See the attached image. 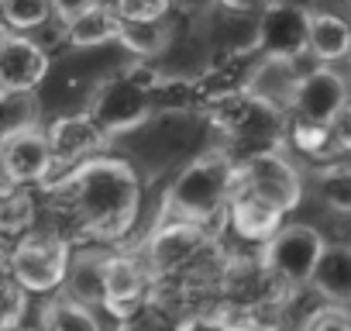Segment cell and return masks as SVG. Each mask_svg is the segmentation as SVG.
<instances>
[{
  "mask_svg": "<svg viewBox=\"0 0 351 331\" xmlns=\"http://www.w3.org/2000/svg\"><path fill=\"white\" fill-rule=\"evenodd\" d=\"M59 190L69 197L83 228L107 242L124 238L141 207L138 173L131 162L110 155H90L80 166H69Z\"/></svg>",
  "mask_w": 351,
  "mask_h": 331,
  "instance_id": "6da1fadb",
  "label": "cell"
},
{
  "mask_svg": "<svg viewBox=\"0 0 351 331\" xmlns=\"http://www.w3.org/2000/svg\"><path fill=\"white\" fill-rule=\"evenodd\" d=\"M238 183H241V170L231 162L228 152H204L169 187L165 214L207 225L231 204V194Z\"/></svg>",
  "mask_w": 351,
  "mask_h": 331,
  "instance_id": "7a4b0ae2",
  "label": "cell"
},
{
  "mask_svg": "<svg viewBox=\"0 0 351 331\" xmlns=\"http://www.w3.org/2000/svg\"><path fill=\"white\" fill-rule=\"evenodd\" d=\"M348 104L344 76L330 69V62H320L306 76H300L293 90V141L306 152H317L324 141H330V121Z\"/></svg>",
  "mask_w": 351,
  "mask_h": 331,
  "instance_id": "3957f363",
  "label": "cell"
},
{
  "mask_svg": "<svg viewBox=\"0 0 351 331\" xmlns=\"http://www.w3.org/2000/svg\"><path fill=\"white\" fill-rule=\"evenodd\" d=\"M69 262H73V255H69L66 238H59L52 231H28L14 245L8 269L32 293H49V290H59L66 283Z\"/></svg>",
  "mask_w": 351,
  "mask_h": 331,
  "instance_id": "277c9868",
  "label": "cell"
},
{
  "mask_svg": "<svg viewBox=\"0 0 351 331\" xmlns=\"http://www.w3.org/2000/svg\"><path fill=\"white\" fill-rule=\"evenodd\" d=\"M90 114L110 138L138 128L152 114V87L141 80V69H124L114 80L100 83L90 100Z\"/></svg>",
  "mask_w": 351,
  "mask_h": 331,
  "instance_id": "5b68a950",
  "label": "cell"
},
{
  "mask_svg": "<svg viewBox=\"0 0 351 331\" xmlns=\"http://www.w3.org/2000/svg\"><path fill=\"white\" fill-rule=\"evenodd\" d=\"M327 242L317 228L310 225H282L276 238L265 242V269L289 283V286H303V283H313V273H317V262L324 255Z\"/></svg>",
  "mask_w": 351,
  "mask_h": 331,
  "instance_id": "8992f818",
  "label": "cell"
},
{
  "mask_svg": "<svg viewBox=\"0 0 351 331\" xmlns=\"http://www.w3.org/2000/svg\"><path fill=\"white\" fill-rule=\"evenodd\" d=\"M0 159H4V187L45 183L49 173L56 170L52 138L38 124L35 128H25V131H14V135H4Z\"/></svg>",
  "mask_w": 351,
  "mask_h": 331,
  "instance_id": "52a82bcc",
  "label": "cell"
},
{
  "mask_svg": "<svg viewBox=\"0 0 351 331\" xmlns=\"http://www.w3.org/2000/svg\"><path fill=\"white\" fill-rule=\"evenodd\" d=\"M241 183L276 201L282 211L300 207V197H303V180L296 173V166L276 148L248 155V162L241 166Z\"/></svg>",
  "mask_w": 351,
  "mask_h": 331,
  "instance_id": "ba28073f",
  "label": "cell"
},
{
  "mask_svg": "<svg viewBox=\"0 0 351 331\" xmlns=\"http://www.w3.org/2000/svg\"><path fill=\"white\" fill-rule=\"evenodd\" d=\"M258 45L269 59H296L310 52V11L293 4H272L262 14Z\"/></svg>",
  "mask_w": 351,
  "mask_h": 331,
  "instance_id": "9c48e42d",
  "label": "cell"
},
{
  "mask_svg": "<svg viewBox=\"0 0 351 331\" xmlns=\"http://www.w3.org/2000/svg\"><path fill=\"white\" fill-rule=\"evenodd\" d=\"M49 76V56L18 28L0 35V90H35Z\"/></svg>",
  "mask_w": 351,
  "mask_h": 331,
  "instance_id": "30bf717a",
  "label": "cell"
},
{
  "mask_svg": "<svg viewBox=\"0 0 351 331\" xmlns=\"http://www.w3.org/2000/svg\"><path fill=\"white\" fill-rule=\"evenodd\" d=\"M49 138L56 148V166L59 170H69V166H80L83 159L97 155L107 145V131L97 124V117L86 114H62L49 124Z\"/></svg>",
  "mask_w": 351,
  "mask_h": 331,
  "instance_id": "8fae6325",
  "label": "cell"
},
{
  "mask_svg": "<svg viewBox=\"0 0 351 331\" xmlns=\"http://www.w3.org/2000/svg\"><path fill=\"white\" fill-rule=\"evenodd\" d=\"M228 218H231V228H234L241 238H248V242H262V245H265L269 238L279 235L286 211H282L276 201L262 197L258 190L238 183L234 194H231V204H228Z\"/></svg>",
  "mask_w": 351,
  "mask_h": 331,
  "instance_id": "7c38bea8",
  "label": "cell"
},
{
  "mask_svg": "<svg viewBox=\"0 0 351 331\" xmlns=\"http://www.w3.org/2000/svg\"><path fill=\"white\" fill-rule=\"evenodd\" d=\"M204 245V225L200 221H183L169 218L158 225V231L148 238V259L155 273H172L183 262H190Z\"/></svg>",
  "mask_w": 351,
  "mask_h": 331,
  "instance_id": "4fadbf2b",
  "label": "cell"
},
{
  "mask_svg": "<svg viewBox=\"0 0 351 331\" xmlns=\"http://www.w3.org/2000/svg\"><path fill=\"white\" fill-rule=\"evenodd\" d=\"M310 286L324 300L351 304V242H334V245L324 249Z\"/></svg>",
  "mask_w": 351,
  "mask_h": 331,
  "instance_id": "5bb4252c",
  "label": "cell"
},
{
  "mask_svg": "<svg viewBox=\"0 0 351 331\" xmlns=\"http://www.w3.org/2000/svg\"><path fill=\"white\" fill-rule=\"evenodd\" d=\"M121 25H124V18L117 14V8H107V4L97 0L86 14H80L76 21L66 25V38L76 49H97L104 42H117L121 38Z\"/></svg>",
  "mask_w": 351,
  "mask_h": 331,
  "instance_id": "9a60e30c",
  "label": "cell"
},
{
  "mask_svg": "<svg viewBox=\"0 0 351 331\" xmlns=\"http://www.w3.org/2000/svg\"><path fill=\"white\" fill-rule=\"evenodd\" d=\"M107 307L124 310L145 297V269L131 255H107Z\"/></svg>",
  "mask_w": 351,
  "mask_h": 331,
  "instance_id": "2e32d148",
  "label": "cell"
},
{
  "mask_svg": "<svg viewBox=\"0 0 351 331\" xmlns=\"http://www.w3.org/2000/svg\"><path fill=\"white\" fill-rule=\"evenodd\" d=\"M351 52V25L337 14H320L310 11V56L320 62H337L348 59Z\"/></svg>",
  "mask_w": 351,
  "mask_h": 331,
  "instance_id": "e0dca14e",
  "label": "cell"
},
{
  "mask_svg": "<svg viewBox=\"0 0 351 331\" xmlns=\"http://www.w3.org/2000/svg\"><path fill=\"white\" fill-rule=\"evenodd\" d=\"M104 269H107V255L86 252V255L73 259L69 262V276H66L69 293L80 297L83 304H90V307L107 304V276H104Z\"/></svg>",
  "mask_w": 351,
  "mask_h": 331,
  "instance_id": "ac0fdd59",
  "label": "cell"
},
{
  "mask_svg": "<svg viewBox=\"0 0 351 331\" xmlns=\"http://www.w3.org/2000/svg\"><path fill=\"white\" fill-rule=\"evenodd\" d=\"M38 324L49 331H93L100 328V321L93 317L90 304H83L80 297H52L42 304L38 310Z\"/></svg>",
  "mask_w": 351,
  "mask_h": 331,
  "instance_id": "d6986e66",
  "label": "cell"
},
{
  "mask_svg": "<svg viewBox=\"0 0 351 331\" xmlns=\"http://www.w3.org/2000/svg\"><path fill=\"white\" fill-rule=\"evenodd\" d=\"M128 52H134L138 59H155L169 49L172 35H169V25L162 18H152V21H128L121 25V38H117Z\"/></svg>",
  "mask_w": 351,
  "mask_h": 331,
  "instance_id": "ffe728a7",
  "label": "cell"
},
{
  "mask_svg": "<svg viewBox=\"0 0 351 331\" xmlns=\"http://www.w3.org/2000/svg\"><path fill=\"white\" fill-rule=\"evenodd\" d=\"M313 190L334 214H351V166H320L313 173Z\"/></svg>",
  "mask_w": 351,
  "mask_h": 331,
  "instance_id": "44dd1931",
  "label": "cell"
},
{
  "mask_svg": "<svg viewBox=\"0 0 351 331\" xmlns=\"http://www.w3.org/2000/svg\"><path fill=\"white\" fill-rule=\"evenodd\" d=\"M0 225H4V235H28L35 225V201L28 197V190L18 187H4V201H0Z\"/></svg>",
  "mask_w": 351,
  "mask_h": 331,
  "instance_id": "7402d4cb",
  "label": "cell"
},
{
  "mask_svg": "<svg viewBox=\"0 0 351 331\" xmlns=\"http://www.w3.org/2000/svg\"><path fill=\"white\" fill-rule=\"evenodd\" d=\"M4 97V135L25 131L38 124V97L35 90H0Z\"/></svg>",
  "mask_w": 351,
  "mask_h": 331,
  "instance_id": "603a6c76",
  "label": "cell"
},
{
  "mask_svg": "<svg viewBox=\"0 0 351 331\" xmlns=\"http://www.w3.org/2000/svg\"><path fill=\"white\" fill-rule=\"evenodd\" d=\"M4 8V21L8 28H18V32H28V28H38L49 21L52 14V0H0Z\"/></svg>",
  "mask_w": 351,
  "mask_h": 331,
  "instance_id": "cb8c5ba5",
  "label": "cell"
},
{
  "mask_svg": "<svg viewBox=\"0 0 351 331\" xmlns=\"http://www.w3.org/2000/svg\"><path fill=\"white\" fill-rule=\"evenodd\" d=\"M28 286H21L14 276H8L4 279V293H0V297H4V307H0V328H18L21 324V314H25V307H28Z\"/></svg>",
  "mask_w": 351,
  "mask_h": 331,
  "instance_id": "d4e9b609",
  "label": "cell"
},
{
  "mask_svg": "<svg viewBox=\"0 0 351 331\" xmlns=\"http://www.w3.org/2000/svg\"><path fill=\"white\" fill-rule=\"evenodd\" d=\"M172 0H114V8L121 18L128 21H152V18H165Z\"/></svg>",
  "mask_w": 351,
  "mask_h": 331,
  "instance_id": "484cf974",
  "label": "cell"
},
{
  "mask_svg": "<svg viewBox=\"0 0 351 331\" xmlns=\"http://www.w3.org/2000/svg\"><path fill=\"white\" fill-rule=\"evenodd\" d=\"M303 324H306V328H313V331H320V328H341V331H351V314L344 310V304L327 300V304H324V307H317Z\"/></svg>",
  "mask_w": 351,
  "mask_h": 331,
  "instance_id": "4316f807",
  "label": "cell"
},
{
  "mask_svg": "<svg viewBox=\"0 0 351 331\" xmlns=\"http://www.w3.org/2000/svg\"><path fill=\"white\" fill-rule=\"evenodd\" d=\"M330 141H334L337 148L351 152V100L334 114V121H330Z\"/></svg>",
  "mask_w": 351,
  "mask_h": 331,
  "instance_id": "83f0119b",
  "label": "cell"
},
{
  "mask_svg": "<svg viewBox=\"0 0 351 331\" xmlns=\"http://www.w3.org/2000/svg\"><path fill=\"white\" fill-rule=\"evenodd\" d=\"M93 4H97V0H52V11H56V18H59L62 25H69V21H76L80 14H86Z\"/></svg>",
  "mask_w": 351,
  "mask_h": 331,
  "instance_id": "f1b7e54d",
  "label": "cell"
},
{
  "mask_svg": "<svg viewBox=\"0 0 351 331\" xmlns=\"http://www.w3.org/2000/svg\"><path fill=\"white\" fill-rule=\"evenodd\" d=\"M228 11H238V14H265L276 0H221Z\"/></svg>",
  "mask_w": 351,
  "mask_h": 331,
  "instance_id": "f546056e",
  "label": "cell"
},
{
  "mask_svg": "<svg viewBox=\"0 0 351 331\" xmlns=\"http://www.w3.org/2000/svg\"><path fill=\"white\" fill-rule=\"evenodd\" d=\"M348 66H351V52H348Z\"/></svg>",
  "mask_w": 351,
  "mask_h": 331,
  "instance_id": "4dcf8cb0",
  "label": "cell"
},
{
  "mask_svg": "<svg viewBox=\"0 0 351 331\" xmlns=\"http://www.w3.org/2000/svg\"><path fill=\"white\" fill-rule=\"evenodd\" d=\"M348 4H351V0H348Z\"/></svg>",
  "mask_w": 351,
  "mask_h": 331,
  "instance_id": "1f68e13d",
  "label": "cell"
}]
</instances>
